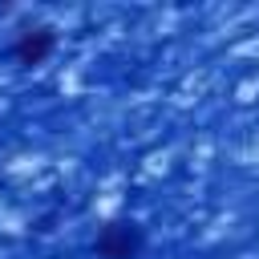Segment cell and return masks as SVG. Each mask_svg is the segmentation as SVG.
I'll list each match as a JSON object with an SVG mask.
<instances>
[{"label":"cell","instance_id":"6da1fadb","mask_svg":"<svg viewBox=\"0 0 259 259\" xmlns=\"http://www.w3.org/2000/svg\"><path fill=\"white\" fill-rule=\"evenodd\" d=\"M97 251L105 255V259H130L134 251H138V239H134V231H105L101 235V243H97Z\"/></svg>","mask_w":259,"mask_h":259}]
</instances>
